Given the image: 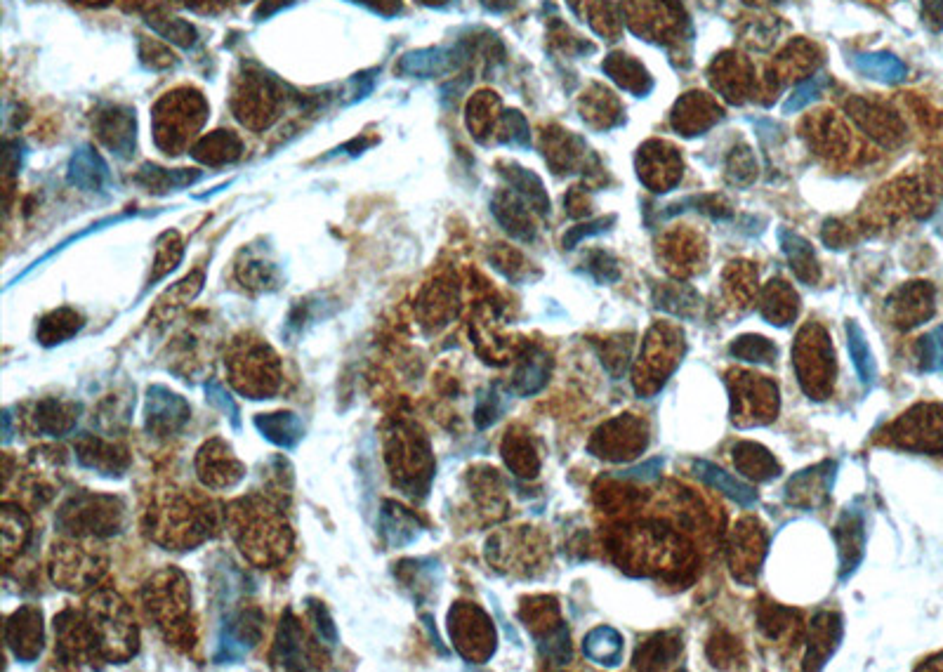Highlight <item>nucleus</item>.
<instances>
[{
  "label": "nucleus",
  "mask_w": 943,
  "mask_h": 672,
  "mask_svg": "<svg viewBox=\"0 0 943 672\" xmlns=\"http://www.w3.org/2000/svg\"><path fill=\"white\" fill-rule=\"evenodd\" d=\"M856 67H859L863 74L882 78V81H899L903 71H906L899 59H894L892 55H861L856 59Z\"/></svg>",
  "instance_id": "47"
},
{
  "label": "nucleus",
  "mask_w": 943,
  "mask_h": 672,
  "mask_svg": "<svg viewBox=\"0 0 943 672\" xmlns=\"http://www.w3.org/2000/svg\"><path fill=\"white\" fill-rule=\"evenodd\" d=\"M309 618H312L316 637H319V644H326V647H333L338 642V628H335L331 614L321 602H309Z\"/></svg>",
  "instance_id": "50"
},
{
  "label": "nucleus",
  "mask_w": 943,
  "mask_h": 672,
  "mask_svg": "<svg viewBox=\"0 0 943 672\" xmlns=\"http://www.w3.org/2000/svg\"><path fill=\"white\" fill-rule=\"evenodd\" d=\"M45 630H43V611L38 606H19L5 623V644L15 654V658L24 663L36 661L43 651Z\"/></svg>",
  "instance_id": "17"
},
{
  "label": "nucleus",
  "mask_w": 943,
  "mask_h": 672,
  "mask_svg": "<svg viewBox=\"0 0 943 672\" xmlns=\"http://www.w3.org/2000/svg\"><path fill=\"white\" fill-rule=\"evenodd\" d=\"M55 654L69 665L95 663L100 661L97 654L95 635H92L88 616L76 609H64L55 618Z\"/></svg>",
  "instance_id": "11"
},
{
  "label": "nucleus",
  "mask_w": 943,
  "mask_h": 672,
  "mask_svg": "<svg viewBox=\"0 0 943 672\" xmlns=\"http://www.w3.org/2000/svg\"><path fill=\"white\" fill-rule=\"evenodd\" d=\"M835 538L837 545H840V573L842 578H847L849 573L856 571V566H859L863 557V543H866L861 512H844L840 517V524H837L835 529Z\"/></svg>",
  "instance_id": "24"
},
{
  "label": "nucleus",
  "mask_w": 943,
  "mask_h": 672,
  "mask_svg": "<svg viewBox=\"0 0 943 672\" xmlns=\"http://www.w3.org/2000/svg\"><path fill=\"white\" fill-rule=\"evenodd\" d=\"M821 85H823V76L811 78V81L802 83L800 88L793 92V97H790L786 107H783V111H786V114H793V111H800V109L807 107L809 102L816 100V92L821 90Z\"/></svg>",
  "instance_id": "52"
},
{
  "label": "nucleus",
  "mask_w": 943,
  "mask_h": 672,
  "mask_svg": "<svg viewBox=\"0 0 943 672\" xmlns=\"http://www.w3.org/2000/svg\"><path fill=\"white\" fill-rule=\"evenodd\" d=\"M312 642H307L305 628L293 611H286L279 623V632H276V642L272 649V665L283 670H309L316 668Z\"/></svg>",
  "instance_id": "19"
},
{
  "label": "nucleus",
  "mask_w": 943,
  "mask_h": 672,
  "mask_svg": "<svg viewBox=\"0 0 943 672\" xmlns=\"http://www.w3.org/2000/svg\"><path fill=\"white\" fill-rule=\"evenodd\" d=\"M182 253H184V246H182L180 234H177V232L163 234L156 243L154 276H151V279L158 281V279H163V276H166L168 272H173V269L180 265Z\"/></svg>",
  "instance_id": "46"
},
{
  "label": "nucleus",
  "mask_w": 943,
  "mask_h": 672,
  "mask_svg": "<svg viewBox=\"0 0 943 672\" xmlns=\"http://www.w3.org/2000/svg\"><path fill=\"white\" fill-rule=\"evenodd\" d=\"M201 286H203V274H201V272L187 276V279L180 281V283H175V286L170 288V291H168L166 295H163L161 300H158V309H161V312H166V309H170V312H173V309L182 307L184 302L194 300L196 293L201 291Z\"/></svg>",
  "instance_id": "49"
},
{
  "label": "nucleus",
  "mask_w": 943,
  "mask_h": 672,
  "mask_svg": "<svg viewBox=\"0 0 943 672\" xmlns=\"http://www.w3.org/2000/svg\"><path fill=\"white\" fill-rule=\"evenodd\" d=\"M448 630L455 649L465 661L484 663L496 651V630L479 606L455 604L448 614Z\"/></svg>",
  "instance_id": "10"
},
{
  "label": "nucleus",
  "mask_w": 943,
  "mask_h": 672,
  "mask_svg": "<svg viewBox=\"0 0 943 672\" xmlns=\"http://www.w3.org/2000/svg\"><path fill=\"white\" fill-rule=\"evenodd\" d=\"M385 460L394 486L406 496H425L434 477V456L430 441L418 425L399 423L387 432Z\"/></svg>",
  "instance_id": "5"
},
{
  "label": "nucleus",
  "mask_w": 943,
  "mask_h": 672,
  "mask_svg": "<svg viewBox=\"0 0 943 672\" xmlns=\"http://www.w3.org/2000/svg\"><path fill=\"white\" fill-rule=\"evenodd\" d=\"M816 333H819V328H814V338H809V328L802 333L800 345H795V368H800V380L804 390H807L811 380L814 382L811 397L823 399V394H826L830 387V378H833L835 357L826 335L821 333V338H816Z\"/></svg>",
  "instance_id": "13"
},
{
  "label": "nucleus",
  "mask_w": 943,
  "mask_h": 672,
  "mask_svg": "<svg viewBox=\"0 0 943 672\" xmlns=\"http://www.w3.org/2000/svg\"><path fill=\"white\" fill-rule=\"evenodd\" d=\"M493 213H496L498 222L503 224L507 232L517 236V239H531L533 236L529 217H526L524 208L519 206L512 196H500V199H496V203H493Z\"/></svg>",
  "instance_id": "43"
},
{
  "label": "nucleus",
  "mask_w": 943,
  "mask_h": 672,
  "mask_svg": "<svg viewBox=\"0 0 943 672\" xmlns=\"http://www.w3.org/2000/svg\"><path fill=\"white\" fill-rule=\"evenodd\" d=\"M206 394H208V401H213L215 406H220L222 411L232 418L234 427H239V406L234 404L232 397H229V394L224 392L217 382H210V385L206 387Z\"/></svg>",
  "instance_id": "54"
},
{
  "label": "nucleus",
  "mask_w": 943,
  "mask_h": 672,
  "mask_svg": "<svg viewBox=\"0 0 943 672\" xmlns=\"http://www.w3.org/2000/svg\"><path fill=\"white\" fill-rule=\"evenodd\" d=\"M847 342L849 354H852V364L856 373H859V380L866 387H870L875 382V357L873 352H870L866 333L861 331V326L856 324V321H847Z\"/></svg>",
  "instance_id": "39"
},
{
  "label": "nucleus",
  "mask_w": 943,
  "mask_h": 672,
  "mask_svg": "<svg viewBox=\"0 0 943 672\" xmlns=\"http://www.w3.org/2000/svg\"><path fill=\"white\" fill-rule=\"evenodd\" d=\"M840 618L833 614L819 616L814 618V625H811V637H809V654H807V668H821L823 663V647L830 649V654L837 651V644H840Z\"/></svg>",
  "instance_id": "35"
},
{
  "label": "nucleus",
  "mask_w": 943,
  "mask_h": 672,
  "mask_svg": "<svg viewBox=\"0 0 943 672\" xmlns=\"http://www.w3.org/2000/svg\"><path fill=\"white\" fill-rule=\"evenodd\" d=\"M484 5H486V8H491V10H503V8H507V5H510V0H484Z\"/></svg>",
  "instance_id": "59"
},
{
  "label": "nucleus",
  "mask_w": 943,
  "mask_h": 672,
  "mask_svg": "<svg viewBox=\"0 0 943 672\" xmlns=\"http://www.w3.org/2000/svg\"><path fill=\"white\" fill-rule=\"evenodd\" d=\"M734 460L738 470L748 474V477L760 479V482H769V479H774L781 472V465L776 463V458L760 444H738L734 448Z\"/></svg>",
  "instance_id": "34"
},
{
  "label": "nucleus",
  "mask_w": 943,
  "mask_h": 672,
  "mask_svg": "<svg viewBox=\"0 0 943 672\" xmlns=\"http://www.w3.org/2000/svg\"><path fill=\"white\" fill-rule=\"evenodd\" d=\"M896 309V324L901 328H910L925 324L929 316L934 314V291L927 283H913V286L903 288L899 298L894 302Z\"/></svg>",
  "instance_id": "25"
},
{
  "label": "nucleus",
  "mask_w": 943,
  "mask_h": 672,
  "mask_svg": "<svg viewBox=\"0 0 943 672\" xmlns=\"http://www.w3.org/2000/svg\"><path fill=\"white\" fill-rule=\"evenodd\" d=\"M918 359H920V368L925 373L943 371V324L939 328H934V331L925 335V338H920Z\"/></svg>",
  "instance_id": "48"
},
{
  "label": "nucleus",
  "mask_w": 943,
  "mask_h": 672,
  "mask_svg": "<svg viewBox=\"0 0 943 672\" xmlns=\"http://www.w3.org/2000/svg\"><path fill=\"white\" fill-rule=\"evenodd\" d=\"M420 314H422V324H427L430 328L446 326L448 319H451V314H455L453 286H448V283L444 281L432 283V286L422 293Z\"/></svg>",
  "instance_id": "33"
},
{
  "label": "nucleus",
  "mask_w": 943,
  "mask_h": 672,
  "mask_svg": "<svg viewBox=\"0 0 943 672\" xmlns=\"http://www.w3.org/2000/svg\"><path fill=\"white\" fill-rule=\"evenodd\" d=\"M123 524V500L104 493H76L57 512V529L74 538H109L121 533Z\"/></svg>",
  "instance_id": "7"
},
{
  "label": "nucleus",
  "mask_w": 943,
  "mask_h": 672,
  "mask_svg": "<svg viewBox=\"0 0 943 672\" xmlns=\"http://www.w3.org/2000/svg\"><path fill=\"white\" fill-rule=\"evenodd\" d=\"M220 531L217 505L196 493H175L158 498L147 512V533L166 550H194Z\"/></svg>",
  "instance_id": "2"
},
{
  "label": "nucleus",
  "mask_w": 943,
  "mask_h": 672,
  "mask_svg": "<svg viewBox=\"0 0 943 672\" xmlns=\"http://www.w3.org/2000/svg\"><path fill=\"white\" fill-rule=\"evenodd\" d=\"M451 55H453V52H446V50H439V48L437 50L411 52V55H406L404 59H401L399 71H401V74H406V76H420V78L444 74V71L453 64Z\"/></svg>",
  "instance_id": "38"
},
{
  "label": "nucleus",
  "mask_w": 943,
  "mask_h": 672,
  "mask_svg": "<svg viewBox=\"0 0 943 672\" xmlns=\"http://www.w3.org/2000/svg\"><path fill=\"white\" fill-rule=\"evenodd\" d=\"M500 413L498 406V397L496 394H489V397H481L477 404V411H474V423L477 427H489L491 423H496Z\"/></svg>",
  "instance_id": "55"
},
{
  "label": "nucleus",
  "mask_w": 943,
  "mask_h": 672,
  "mask_svg": "<svg viewBox=\"0 0 943 672\" xmlns=\"http://www.w3.org/2000/svg\"><path fill=\"white\" fill-rule=\"evenodd\" d=\"M663 465H665L663 458H654V460H646V463H642V465H635V467H628V470H623V472H616L613 477L635 479V482H651V479H656L658 474H661Z\"/></svg>",
  "instance_id": "53"
},
{
  "label": "nucleus",
  "mask_w": 943,
  "mask_h": 672,
  "mask_svg": "<svg viewBox=\"0 0 943 672\" xmlns=\"http://www.w3.org/2000/svg\"><path fill=\"white\" fill-rule=\"evenodd\" d=\"M196 474L206 489H232L246 477V465L234 456L232 446L220 437L206 441L196 453Z\"/></svg>",
  "instance_id": "12"
},
{
  "label": "nucleus",
  "mask_w": 943,
  "mask_h": 672,
  "mask_svg": "<svg viewBox=\"0 0 943 672\" xmlns=\"http://www.w3.org/2000/svg\"><path fill=\"white\" fill-rule=\"evenodd\" d=\"M503 175L507 177V182L512 184L514 191H517V194H522V199L529 201L531 206L538 210V213H547V206H550V201H547L543 184H540V180L536 175L529 173V170L519 168V166L507 168Z\"/></svg>",
  "instance_id": "41"
},
{
  "label": "nucleus",
  "mask_w": 943,
  "mask_h": 672,
  "mask_svg": "<svg viewBox=\"0 0 943 672\" xmlns=\"http://www.w3.org/2000/svg\"><path fill=\"white\" fill-rule=\"evenodd\" d=\"M503 458L507 467L519 477H533L538 472V458L533 453L531 444L526 439H519L510 434L503 444Z\"/></svg>",
  "instance_id": "42"
},
{
  "label": "nucleus",
  "mask_w": 943,
  "mask_h": 672,
  "mask_svg": "<svg viewBox=\"0 0 943 672\" xmlns=\"http://www.w3.org/2000/svg\"><path fill=\"white\" fill-rule=\"evenodd\" d=\"M111 180L109 166L95 149L83 147L71 156L69 182L83 191H102Z\"/></svg>",
  "instance_id": "26"
},
{
  "label": "nucleus",
  "mask_w": 943,
  "mask_h": 672,
  "mask_svg": "<svg viewBox=\"0 0 943 672\" xmlns=\"http://www.w3.org/2000/svg\"><path fill=\"white\" fill-rule=\"evenodd\" d=\"M100 661L125 663L140 649V628L130 604L114 590H100L85 606Z\"/></svg>",
  "instance_id": "3"
},
{
  "label": "nucleus",
  "mask_w": 943,
  "mask_h": 672,
  "mask_svg": "<svg viewBox=\"0 0 943 672\" xmlns=\"http://www.w3.org/2000/svg\"><path fill=\"white\" fill-rule=\"evenodd\" d=\"M380 533L387 540L389 548H404L420 536V524L415 515L401 507L394 500H387L380 512Z\"/></svg>",
  "instance_id": "27"
},
{
  "label": "nucleus",
  "mask_w": 943,
  "mask_h": 672,
  "mask_svg": "<svg viewBox=\"0 0 943 672\" xmlns=\"http://www.w3.org/2000/svg\"><path fill=\"white\" fill-rule=\"evenodd\" d=\"M276 107H279V92L265 76H248L234 97V111L239 121L255 130L267 128L274 121Z\"/></svg>",
  "instance_id": "18"
},
{
  "label": "nucleus",
  "mask_w": 943,
  "mask_h": 672,
  "mask_svg": "<svg viewBox=\"0 0 943 672\" xmlns=\"http://www.w3.org/2000/svg\"><path fill=\"white\" fill-rule=\"evenodd\" d=\"M420 3H427V5H439L441 0H420Z\"/></svg>",
  "instance_id": "60"
},
{
  "label": "nucleus",
  "mask_w": 943,
  "mask_h": 672,
  "mask_svg": "<svg viewBox=\"0 0 943 672\" xmlns=\"http://www.w3.org/2000/svg\"><path fill=\"white\" fill-rule=\"evenodd\" d=\"M142 606L158 630L182 644L194 642L191 635V588L180 569H161L142 588Z\"/></svg>",
  "instance_id": "4"
},
{
  "label": "nucleus",
  "mask_w": 943,
  "mask_h": 672,
  "mask_svg": "<svg viewBox=\"0 0 943 672\" xmlns=\"http://www.w3.org/2000/svg\"><path fill=\"white\" fill-rule=\"evenodd\" d=\"M85 3H109V0H85Z\"/></svg>",
  "instance_id": "61"
},
{
  "label": "nucleus",
  "mask_w": 943,
  "mask_h": 672,
  "mask_svg": "<svg viewBox=\"0 0 943 672\" xmlns=\"http://www.w3.org/2000/svg\"><path fill=\"white\" fill-rule=\"evenodd\" d=\"M781 248H783V253L788 255L790 265H793L795 274L800 276L802 281L814 283L816 279H819V269H816L814 250H811V246L802 239V236L790 234V232H786V229H781Z\"/></svg>",
  "instance_id": "37"
},
{
  "label": "nucleus",
  "mask_w": 943,
  "mask_h": 672,
  "mask_svg": "<svg viewBox=\"0 0 943 672\" xmlns=\"http://www.w3.org/2000/svg\"><path fill=\"white\" fill-rule=\"evenodd\" d=\"M262 630H265V616L260 609L250 606V609L236 611L224 623L215 658L222 663L246 656L262 639Z\"/></svg>",
  "instance_id": "16"
},
{
  "label": "nucleus",
  "mask_w": 943,
  "mask_h": 672,
  "mask_svg": "<svg viewBox=\"0 0 943 672\" xmlns=\"http://www.w3.org/2000/svg\"><path fill=\"white\" fill-rule=\"evenodd\" d=\"M95 130L102 144L116 156H130L135 149V116L130 109L107 107L95 118Z\"/></svg>",
  "instance_id": "21"
},
{
  "label": "nucleus",
  "mask_w": 943,
  "mask_h": 672,
  "mask_svg": "<svg viewBox=\"0 0 943 672\" xmlns=\"http://www.w3.org/2000/svg\"><path fill=\"white\" fill-rule=\"evenodd\" d=\"M78 411L81 408L69 401L41 399L31 411V425L36 432L48 434V437H64L76 427Z\"/></svg>",
  "instance_id": "22"
},
{
  "label": "nucleus",
  "mask_w": 943,
  "mask_h": 672,
  "mask_svg": "<svg viewBox=\"0 0 943 672\" xmlns=\"http://www.w3.org/2000/svg\"><path fill=\"white\" fill-rule=\"evenodd\" d=\"M208 118V104L199 92L180 90L166 95L154 109V137L166 154H180Z\"/></svg>",
  "instance_id": "8"
},
{
  "label": "nucleus",
  "mask_w": 943,
  "mask_h": 672,
  "mask_svg": "<svg viewBox=\"0 0 943 672\" xmlns=\"http://www.w3.org/2000/svg\"><path fill=\"white\" fill-rule=\"evenodd\" d=\"M283 3H286V0H265V3H262V8H260V15H269L272 10L283 8Z\"/></svg>",
  "instance_id": "58"
},
{
  "label": "nucleus",
  "mask_w": 943,
  "mask_h": 672,
  "mask_svg": "<svg viewBox=\"0 0 943 672\" xmlns=\"http://www.w3.org/2000/svg\"><path fill=\"white\" fill-rule=\"evenodd\" d=\"M236 276L243 286L253 291H269L276 286V267L262 258H246V262L236 267Z\"/></svg>",
  "instance_id": "44"
},
{
  "label": "nucleus",
  "mask_w": 943,
  "mask_h": 672,
  "mask_svg": "<svg viewBox=\"0 0 943 672\" xmlns=\"http://www.w3.org/2000/svg\"><path fill=\"white\" fill-rule=\"evenodd\" d=\"M229 382L248 399H272L281 387L279 354L255 335H243L227 354Z\"/></svg>",
  "instance_id": "6"
},
{
  "label": "nucleus",
  "mask_w": 943,
  "mask_h": 672,
  "mask_svg": "<svg viewBox=\"0 0 943 672\" xmlns=\"http://www.w3.org/2000/svg\"><path fill=\"white\" fill-rule=\"evenodd\" d=\"M736 359L741 361H753V364H774V359L778 357V349L771 340L760 338V335H745V338H738L734 345L729 349Z\"/></svg>",
  "instance_id": "45"
},
{
  "label": "nucleus",
  "mask_w": 943,
  "mask_h": 672,
  "mask_svg": "<svg viewBox=\"0 0 943 672\" xmlns=\"http://www.w3.org/2000/svg\"><path fill=\"white\" fill-rule=\"evenodd\" d=\"M191 154L203 166H224V163H232L241 156V140L232 130H217V133L203 137Z\"/></svg>",
  "instance_id": "30"
},
{
  "label": "nucleus",
  "mask_w": 943,
  "mask_h": 672,
  "mask_svg": "<svg viewBox=\"0 0 943 672\" xmlns=\"http://www.w3.org/2000/svg\"><path fill=\"white\" fill-rule=\"evenodd\" d=\"M191 418V408L180 394L170 392L168 387L154 385L147 392V406H144V427L149 434L158 439L175 437L187 427Z\"/></svg>",
  "instance_id": "14"
},
{
  "label": "nucleus",
  "mask_w": 943,
  "mask_h": 672,
  "mask_svg": "<svg viewBox=\"0 0 943 672\" xmlns=\"http://www.w3.org/2000/svg\"><path fill=\"white\" fill-rule=\"evenodd\" d=\"M894 439L908 448H918V451H943V408L918 406L908 411L896 423Z\"/></svg>",
  "instance_id": "15"
},
{
  "label": "nucleus",
  "mask_w": 943,
  "mask_h": 672,
  "mask_svg": "<svg viewBox=\"0 0 943 672\" xmlns=\"http://www.w3.org/2000/svg\"><path fill=\"white\" fill-rule=\"evenodd\" d=\"M0 526H3V557L5 562H10L29 543L31 519L19 505L5 503L3 512H0Z\"/></svg>",
  "instance_id": "31"
},
{
  "label": "nucleus",
  "mask_w": 943,
  "mask_h": 672,
  "mask_svg": "<svg viewBox=\"0 0 943 672\" xmlns=\"http://www.w3.org/2000/svg\"><path fill=\"white\" fill-rule=\"evenodd\" d=\"M255 427L260 430L262 437L272 441V444L279 448H295L302 439V434H305L302 420L290 411L257 415Z\"/></svg>",
  "instance_id": "29"
},
{
  "label": "nucleus",
  "mask_w": 943,
  "mask_h": 672,
  "mask_svg": "<svg viewBox=\"0 0 943 672\" xmlns=\"http://www.w3.org/2000/svg\"><path fill=\"white\" fill-rule=\"evenodd\" d=\"M107 571V552L97 538L67 536L52 545L50 576L57 588L85 590L100 583Z\"/></svg>",
  "instance_id": "9"
},
{
  "label": "nucleus",
  "mask_w": 943,
  "mask_h": 672,
  "mask_svg": "<svg viewBox=\"0 0 943 672\" xmlns=\"http://www.w3.org/2000/svg\"><path fill=\"white\" fill-rule=\"evenodd\" d=\"M76 458L83 467L100 472L104 477H121L130 465V456L123 446L97 437V434H83L78 439Z\"/></svg>",
  "instance_id": "20"
},
{
  "label": "nucleus",
  "mask_w": 943,
  "mask_h": 672,
  "mask_svg": "<svg viewBox=\"0 0 943 672\" xmlns=\"http://www.w3.org/2000/svg\"><path fill=\"white\" fill-rule=\"evenodd\" d=\"M550 368L552 361L543 349L529 347L522 357H519L517 368H514L512 392H517L519 397H531V394L540 392L545 387L547 378H550Z\"/></svg>",
  "instance_id": "23"
},
{
  "label": "nucleus",
  "mask_w": 943,
  "mask_h": 672,
  "mask_svg": "<svg viewBox=\"0 0 943 672\" xmlns=\"http://www.w3.org/2000/svg\"><path fill=\"white\" fill-rule=\"evenodd\" d=\"M606 224H611L609 217H604V220H595V222H590V224H583V227H573L571 232L566 234L564 246H566V248H573L580 239H585V236H597V234L606 232V229H609V227H606Z\"/></svg>",
  "instance_id": "56"
},
{
  "label": "nucleus",
  "mask_w": 943,
  "mask_h": 672,
  "mask_svg": "<svg viewBox=\"0 0 943 672\" xmlns=\"http://www.w3.org/2000/svg\"><path fill=\"white\" fill-rule=\"evenodd\" d=\"M224 519L239 550L255 566L269 569V566L286 562L293 550V531L274 500L262 496L241 498L229 505Z\"/></svg>",
  "instance_id": "1"
},
{
  "label": "nucleus",
  "mask_w": 943,
  "mask_h": 672,
  "mask_svg": "<svg viewBox=\"0 0 943 672\" xmlns=\"http://www.w3.org/2000/svg\"><path fill=\"white\" fill-rule=\"evenodd\" d=\"M359 3H364L368 5V8L375 10V12H380V15H394V12H399V0H359Z\"/></svg>",
  "instance_id": "57"
},
{
  "label": "nucleus",
  "mask_w": 943,
  "mask_h": 672,
  "mask_svg": "<svg viewBox=\"0 0 943 672\" xmlns=\"http://www.w3.org/2000/svg\"><path fill=\"white\" fill-rule=\"evenodd\" d=\"M199 177L201 175L196 173V170H166L156 166H144L140 175H137V182L144 184L149 191H168L194 184Z\"/></svg>",
  "instance_id": "40"
},
{
  "label": "nucleus",
  "mask_w": 943,
  "mask_h": 672,
  "mask_svg": "<svg viewBox=\"0 0 943 672\" xmlns=\"http://www.w3.org/2000/svg\"><path fill=\"white\" fill-rule=\"evenodd\" d=\"M583 654L588 656L592 663L613 668V665L621 663L623 658V637L618 635V630L609 628V625H602V628H595L585 635Z\"/></svg>",
  "instance_id": "32"
},
{
  "label": "nucleus",
  "mask_w": 943,
  "mask_h": 672,
  "mask_svg": "<svg viewBox=\"0 0 943 672\" xmlns=\"http://www.w3.org/2000/svg\"><path fill=\"white\" fill-rule=\"evenodd\" d=\"M691 467H694V474L698 479H703V482L712 486V489L722 491L724 496L734 500V503L743 507H750L757 503V491H753V486L738 482L736 477H731L729 472H724L722 467L710 463V460H694V465Z\"/></svg>",
  "instance_id": "28"
},
{
  "label": "nucleus",
  "mask_w": 943,
  "mask_h": 672,
  "mask_svg": "<svg viewBox=\"0 0 943 672\" xmlns=\"http://www.w3.org/2000/svg\"><path fill=\"white\" fill-rule=\"evenodd\" d=\"M151 26H154V29L163 38H168V41L182 45V48H189V45L194 43V38H196L194 29H191L187 22H182V19H175V17L163 19V22H156V19H151Z\"/></svg>",
  "instance_id": "51"
},
{
  "label": "nucleus",
  "mask_w": 943,
  "mask_h": 672,
  "mask_svg": "<svg viewBox=\"0 0 943 672\" xmlns=\"http://www.w3.org/2000/svg\"><path fill=\"white\" fill-rule=\"evenodd\" d=\"M83 328V316L74 312V309L62 307L57 312H50L48 316H43L41 324H38V340L43 345H57V342H64Z\"/></svg>",
  "instance_id": "36"
}]
</instances>
